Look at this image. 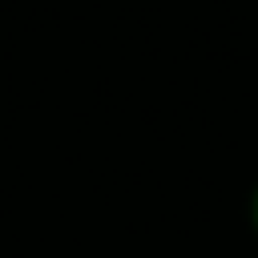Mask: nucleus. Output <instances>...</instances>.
<instances>
[{"instance_id": "1", "label": "nucleus", "mask_w": 258, "mask_h": 258, "mask_svg": "<svg viewBox=\"0 0 258 258\" xmlns=\"http://www.w3.org/2000/svg\"><path fill=\"white\" fill-rule=\"evenodd\" d=\"M246 218H250V230H254V238H258V181H254V189H250V202H246Z\"/></svg>"}]
</instances>
